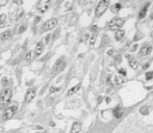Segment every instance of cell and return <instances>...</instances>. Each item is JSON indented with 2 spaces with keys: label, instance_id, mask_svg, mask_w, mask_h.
I'll list each match as a JSON object with an SVG mask.
<instances>
[{
  "label": "cell",
  "instance_id": "obj_1",
  "mask_svg": "<svg viewBox=\"0 0 153 133\" xmlns=\"http://www.w3.org/2000/svg\"><path fill=\"white\" fill-rule=\"evenodd\" d=\"M12 97H13V91L9 87L4 88L1 92V95H0V108H5L11 102Z\"/></svg>",
  "mask_w": 153,
  "mask_h": 133
},
{
  "label": "cell",
  "instance_id": "obj_2",
  "mask_svg": "<svg viewBox=\"0 0 153 133\" xmlns=\"http://www.w3.org/2000/svg\"><path fill=\"white\" fill-rule=\"evenodd\" d=\"M18 110V105L15 103V104H12V105H9L7 106L5 109H4V112H3V117L2 119L4 121H7V120H11L12 117L15 115V113L17 112Z\"/></svg>",
  "mask_w": 153,
  "mask_h": 133
},
{
  "label": "cell",
  "instance_id": "obj_3",
  "mask_svg": "<svg viewBox=\"0 0 153 133\" xmlns=\"http://www.w3.org/2000/svg\"><path fill=\"white\" fill-rule=\"evenodd\" d=\"M108 5H109V1L108 0H102V1H100L98 4H97L96 6V11H95V15L96 17H100L102 16L105 11L108 8Z\"/></svg>",
  "mask_w": 153,
  "mask_h": 133
},
{
  "label": "cell",
  "instance_id": "obj_4",
  "mask_svg": "<svg viewBox=\"0 0 153 133\" xmlns=\"http://www.w3.org/2000/svg\"><path fill=\"white\" fill-rule=\"evenodd\" d=\"M124 22L125 21L123 20V19L115 18L108 23V27H109V29H111V30H119V29L123 26Z\"/></svg>",
  "mask_w": 153,
  "mask_h": 133
},
{
  "label": "cell",
  "instance_id": "obj_5",
  "mask_svg": "<svg viewBox=\"0 0 153 133\" xmlns=\"http://www.w3.org/2000/svg\"><path fill=\"white\" fill-rule=\"evenodd\" d=\"M57 25V19L52 18V19H49L48 21H46L44 23V25L42 27V31H49L51 29L55 28Z\"/></svg>",
  "mask_w": 153,
  "mask_h": 133
},
{
  "label": "cell",
  "instance_id": "obj_6",
  "mask_svg": "<svg viewBox=\"0 0 153 133\" xmlns=\"http://www.w3.org/2000/svg\"><path fill=\"white\" fill-rule=\"evenodd\" d=\"M35 95H37V88L35 87H31L29 88V90L26 92V95H25V98H24V102L28 104V103L31 102L34 98H35Z\"/></svg>",
  "mask_w": 153,
  "mask_h": 133
},
{
  "label": "cell",
  "instance_id": "obj_7",
  "mask_svg": "<svg viewBox=\"0 0 153 133\" xmlns=\"http://www.w3.org/2000/svg\"><path fill=\"white\" fill-rule=\"evenodd\" d=\"M50 3H51L50 0H41V1L38 3V6H37L38 11L40 13H43V14L46 13L50 6Z\"/></svg>",
  "mask_w": 153,
  "mask_h": 133
},
{
  "label": "cell",
  "instance_id": "obj_8",
  "mask_svg": "<svg viewBox=\"0 0 153 133\" xmlns=\"http://www.w3.org/2000/svg\"><path fill=\"white\" fill-rule=\"evenodd\" d=\"M44 47H45V44L43 43V41H40V42L37 44V46H35V49H34V57H39L41 54L43 53Z\"/></svg>",
  "mask_w": 153,
  "mask_h": 133
},
{
  "label": "cell",
  "instance_id": "obj_9",
  "mask_svg": "<svg viewBox=\"0 0 153 133\" xmlns=\"http://www.w3.org/2000/svg\"><path fill=\"white\" fill-rule=\"evenodd\" d=\"M152 51V46L151 45H145L141 48L140 50V55L141 56H146L148 54H150Z\"/></svg>",
  "mask_w": 153,
  "mask_h": 133
},
{
  "label": "cell",
  "instance_id": "obj_10",
  "mask_svg": "<svg viewBox=\"0 0 153 133\" xmlns=\"http://www.w3.org/2000/svg\"><path fill=\"white\" fill-rule=\"evenodd\" d=\"M65 67H66V62H65L64 57H62V58H59V59L56 61V63H55V71L60 72L62 70H64Z\"/></svg>",
  "mask_w": 153,
  "mask_h": 133
},
{
  "label": "cell",
  "instance_id": "obj_11",
  "mask_svg": "<svg viewBox=\"0 0 153 133\" xmlns=\"http://www.w3.org/2000/svg\"><path fill=\"white\" fill-rule=\"evenodd\" d=\"M81 130V124L78 122H75L74 124L72 125V128H71L70 133H79Z\"/></svg>",
  "mask_w": 153,
  "mask_h": 133
},
{
  "label": "cell",
  "instance_id": "obj_12",
  "mask_svg": "<svg viewBox=\"0 0 153 133\" xmlns=\"http://www.w3.org/2000/svg\"><path fill=\"white\" fill-rule=\"evenodd\" d=\"M127 58H128L129 66L133 69V70H136V69H137V61H136L135 58L133 56H127Z\"/></svg>",
  "mask_w": 153,
  "mask_h": 133
},
{
  "label": "cell",
  "instance_id": "obj_13",
  "mask_svg": "<svg viewBox=\"0 0 153 133\" xmlns=\"http://www.w3.org/2000/svg\"><path fill=\"white\" fill-rule=\"evenodd\" d=\"M12 36H13L12 30H5L4 32L1 33V36H0V38H1L2 41H6V40H8V38H11Z\"/></svg>",
  "mask_w": 153,
  "mask_h": 133
},
{
  "label": "cell",
  "instance_id": "obj_14",
  "mask_svg": "<svg viewBox=\"0 0 153 133\" xmlns=\"http://www.w3.org/2000/svg\"><path fill=\"white\" fill-rule=\"evenodd\" d=\"M123 114H124V110L122 109V108L117 107V108H115V109H114V115H115L116 119H120V117Z\"/></svg>",
  "mask_w": 153,
  "mask_h": 133
},
{
  "label": "cell",
  "instance_id": "obj_15",
  "mask_svg": "<svg viewBox=\"0 0 153 133\" xmlns=\"http://www.w3.org/2000/svg\"><path fill=\"white\" fill-rule=\"evenodd\" d=\"M124 36H125V31L122 30V29H119V30H117L115 33V38L117 41H121L122 38H124Z\"/></svg>",
  "mask_w": 153,
  "mask_h": 133
},
{
  "label": "cell",
  "instance_id": "obj_16",
  "mask_svg": "<svg viewBox=\"0 0 153 133\" xmlns=\"http://www.w3.org/2000/svg\"><path fill=\"white\" fill-rule=\"evenodd\" d=\"M80 88V83H78L77 85H75V86H73L72 88H70L69 90V92L67 93V96H72V95H74V94L76 93V92H78V90Z\"/></svg>",
  "mask_w": 153,
  "mask_h": 133
},
{
  "label": "cell",
  "instance_id": "obj_17",
  "mask_svg": "<svg viewBox=\"0 0 153 133\" xmlns=\"http://www.w3.org/2000/svg\"><path fill=\"white\" fill-rule=\"evenodd\" d=\"M148 6H149V3H147L146 5H145L144 7H143V8L141 9V12H140V14H139V18H140V19L145 18L146 14H147V8H148Z\"/></svg>",
  "mask_w": 153,
  "mask_h": 133
},
{
  "label": "cell",
  "instance_id": "obj_18",
  "mask_svg": "<svg viewBox=\"0 0 153 133\" xmlns=\"http://www.w3.org/2000/svg\"><path fill=\"white\" fill-rule=\"evenodd\" d=\"M121 7H122L121 3H116L115 5H114V7H113V12H114V13H117V12H119L120 9H121Z\"/></svg>",
  "mask_w": 153,
  "mask_h": 133
},
{
  "label": "cell",
  "instance_id": "obj_19",
  "mask_svg": "<svg viewBox=\"0 0 153 133\" xmlns=\"http://www.w3.org/2000/svg\"><path fill=\"white\" fill-rule=\"evenodd\" d=\"M5 20H6V15L5 14H1V15H0V26H1L4 22H5Z\"/></svg>",
  "mask_w": 153,
  "mask_h": 133
},
{
  "label": "cell",
  "instance_id": "obj_20",
  "mask_svg": "<svg viewBox=\"0 0 153 133\" xmlns=\"http://www.w3.org/2000/svg\"><path fill=\"white\" fill-rule=\"evenodd\" d=\"M95 42H96V36H93L90 40V47H93L95 45Z\"/></svg>",
  "mask_w": 153,
  "mask_h": 133
},
{
  "label": "cell",
  "instance_id": "obj_21",
  "mask_svg": "<svg viewBox=\"0 0 153 133\" xmlns=\"http://www.w3.org/2000/svg\"><path fill=\"white\" fill-rule=\"evenodd\" d=\"M152 78H153V72H148L146 74V79L147 80H151Z\"/></svg>",
  "mask_w": 153,
  "mask_h": 133
},
{
  "label": "cell",
  "instance_id": "obj_22",
  "mask_svg": "<svg viewBox=\"0 0 153 133\" xmlns=\"http://www.w3.org/2000/svg\"><path fill=\"white\" fill-rule=\"evenodd\" d=\"M31 55H32V53H31V52H28L26 55H25V60H26V61H29L30 59H31Z\"/></svg>",
  "mask_w": 153,
  "mask_h": 133
},
{
  "label": "cell",
  "instance_id": "obj_23",
  "mask_svg": "<svg viewBox=\"0 0 153 133\" xmlns=\"http://www.w3.org/2000/svg\"><path fill=\"white\" fill-rule=\"evenodd\" d=\"M116 83L117 84H120V83H123V79L120 77V76H117L116 77Z\"/></svg>",
  "mask_w": 153,
  "mask_h": 133
},
{
  "label": "cell",
  "instance_id": "obj_24",
  "mask_svg": "<svg viewBox=\"0 0 153 133\" xmlns=\"http://www.w3.org/2000/svg\"><path fill=\"white\" fill-rule=\"evenodd\" d=\"M119 73H120L121 76H126V70H125V69H120Z\"/></svg>",
  "mask_w": 153,
  "mask_h": 133
},
{
  "label": "cell",
  "instance_id": "obj_25",
  "mask_svg": "<svg viewBox=\"0 0 153 133\" xmlns=\"http://www.w3.org/2000/svg\"><path fill=\"white\" fill-rule=\"evenodd\" d=\"M56 91H59V88H58V87H54V86L50 87V92H51V93H55Z\"/></svg>",
  "mask_w": 153,
  "mask_h": 133
},
{
  "label": "cell",
  "instance_id": "obj_26",
  "mask_svg": "<svg viewBox=\"0 0 153 133\" xmlns=\"http://www.w3.org/2000/svg\"><path fill=\"white\" fill-rule=\"evenodd\" d=\"M50 38H51V34H48L47 37H46V38H45V44H48L49 43V40H50Z\"/></svg>",
  "mask_w": 153,
  "mask_h": 133
},
{
  "label": "cell",
  "instance_id": "obj_27",
  "mask_svg": "<svg viewBox=\"0 0 153 133\" xmlns=\"http://www.w3.org/2000/svg\"><path fill=\"white\" fill-rule=\"evenodd\" d=\"M25 29H26V27H25L24 25H23V26H21V28L19 29V33H22V32L25 30Z\"/></svg>",
  "mask_w": 153,
  "mask_h": 133
},
{
  "label": "cell",
  "instance_id": "obj_28",
  "mask_svg": "<svg viewBox=\"0 0 153 133\" xmlns=\"http://www.w3.org/2000/svg\"><path fill=\"white\" fill-rule=\"evenodd\" d=\"M7 3L6 0H3V1H0V6H3V5H5V4Z\"/></svg>",
  "mask_w": 153,
  "mask_h": 133
},
{
  "label": "cell",
  "instance_id": "obj_29",
  "mask_svg": "<svg viewBox=\"0 0 153 133\" xmlns=\"http://www.w3.org/2000/svg\"><path fill=\"white\" fill-rule=\"evenodd\" d=\"M148 68H149V63H145L144 67H143V69H144V70H146V69H148Z\"/></svg>",
  "mask_w": 153,
  "mask_h": 133
},
{
  "label": "cell",
  "instance_id": "obj_30",
  "mask_svg": "<svg viewBox=\"0 0 153 133\" xmlns=\"http://www.w3.org/2000/svg\"><path fill=\"white\" fill-rule=\"evenodd\" d=\"M136 48H137V45H134V46H133V48H132V50H131V51H135V49H136Z\"/></svg>",
  "mask_w": 153,
  "mask_h": 133
},
{
  "label": "cell",
  "instance_id": "obj_31",
  "mask_svg": "<svg viewBox=\"0 0 153 133\" xmlns=\"http://www.w3.org/2000/svg\"><path fill=\"white\" fill-rule=\"evenodd\" d=\"M105 100H106V103H109V102H110V99H109V98H106Z\"/></svg>",
  "mask_w": 153,
  "mask_h": 133
},
{
  "label": "cell",
  "instance_id": "obj_32",
  "mask_svg": "<svg viewBox=\"0 0 153 133\" xmlns=\"http://www.w3.org/2000/svg\"><path fill=\"white\" fill-rule=\"evenodd\" d=\"M92 29H93V30H96V29H97V26H96V25H94L93 27H92Z\"/></svg>",
  "mask_w": 153,
  "mask_h": 133
},
{
  "label": "cell",
  "instance_id": "obj_33",
  "mask_svg": "<svg viewBox=\"0 0 153 133\" xmlns=\"http://www.w3.org/2000/svg\"><path fill=\"white\" fill-rule=\"evenodd\" d=\"M44 133H47V132H44Z\"/></svg>",
  "mask_w": 153,
  "mask_h": 133
}]
</instances>
